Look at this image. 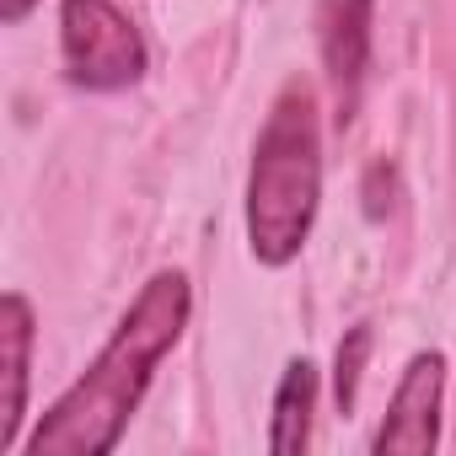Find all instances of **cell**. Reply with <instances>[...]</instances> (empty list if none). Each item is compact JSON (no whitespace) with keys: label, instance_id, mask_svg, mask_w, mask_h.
<instances>
[{"label":"cell","instance_id":"obj_1","mask_svg":"<svg viewBox=\"0 0 456 456\" xmlns=\"http://www.w3.org/2000/svg\"><path fill=\"white\" fill-rule=\"evenodd\" d=\"M183 328H188V280L177 269H161L134 296L118 333L86 365V376L44 413L28 451L33 456H108L118 445L129 413L140 408L156 360L183 338Z\"/></svg>","mask_w":456,"mask_h":456},{"label":"cell","instance_id":"obj_2","mask_svg":"<svg viewBox=\"0 0 456 456\" xmlns=\"http://www.w3.org/2000/svg\"><path fill=\"white\" fill-rule=\"evenodd\" d=\"M317 193H322V129H317V92L296 76L274 97L258 151H253V177H248V242L253 258L269 269H285L317 220Z\"/></svg>","mask_w":456,"mask_h":456},{"label":"cell","instance_id":"obj_3","mask_svg":"<svg viewBox=\"0 0 456 456\" xmlns=\"http://www.w3.org/2000/svg\"><path fill=\"white\" fill-rule=\"evenodd\" d=\"M65 70L86 92H118L145 76V44L113 0H60Z\"/></svg>","mask_w":456,"mask_h":456},{"label":"cell","instance_id":"obj_4","mask_svg":"<svg viewBox=\"0 0 456 456\" xmlns=\"http://www.w3.org/2000/svg\"><path fill=\"white\" fill-rule=\"evenodd\" d=\"M440 392H445V360L413 354L376 429V456H429L440 445Z\"/></svg>","mask_w":456,"mask_h":456},{"label":"cell","instance_id":"obj_5","mask_svg":"<svg viewBox=\"0 0 456 456\" xmlns=\"http://www.w3.org/2000/svg\"><path fill=\"white\" fill-rule=\"evenodd\" d=\"M317 44L333 81V118L344 129L360 108V86L370 65V0H317Z\"/></svg>","mask_w":456,"mask_h":456},{"label":"cell","instance_id":"obj_6","mask_svg":"<svg viewBox=\"0 0 456 456\" xmlns=\"http://www.w3.org/2000/svg\"><path fill=\"white\" fill-rule=\"evenodd\" d=\"M0 360H6V397H0V451H17L28 419V365H33V306L12 290L0 301Z\"/></svg>","mask_w":456,"mask_h":456},{"label":"cell","instance_id":"obj_7","mask_svg":"<svg viewBox=\"0 0 456 456\" xmlns=\"http://www.w3.org/2000/svg\"><path fill=\"white\" fill-rule=\"evenodd\" d=\"M312 408H317V370L312 360H290L285 381L274 392V429H269V451L274 456H296L312 440Z\"/></svg>","mask_w":456,"mask_h":456},{"label":"cell","instance_id":"obj_8","mask_svg":"<svg viewBox=\"0 0 456 456\" xmlns=\"http://www.w3.org/2000/svg\"><path fill=\"white\" fill-rule=\"evenodd\" d=\"M365 360H370V328H349L344 344H338V360H333V397H338V413H354V397H360V376H365Z\"/></svg>","mask_w":456,"mask_h":456},{"label":"cell","instance_id":"obj_9","mask_svg":"<svg viewBox=\"0 0 456 456\" xmlns=\"http://www.w3.org/2000/svg\"><path fill=\"white\" fill-rule=\"evenodd\" d=\"M387 177H392V167H387V161H376V167H370V177H365V215H370V220H381V215L392 209V199H387V193H392V183H387Z\"/></svg>","mask_w":456,"mask_h":456},{"label":"cell","instance_id":"obj_10","mask_svg":"<svg viewBox=\"0 0 456 456\" xmlns=\"http://www.w3.org/2000/svg\"><path fill=\"white\" fill-rule=\"evenodd\" d=\"M33 6H38V0H0V22H6V28H17V22L33 12Z\"/></svg>","mask_w":456,"mask_h":456}]
</instances>
